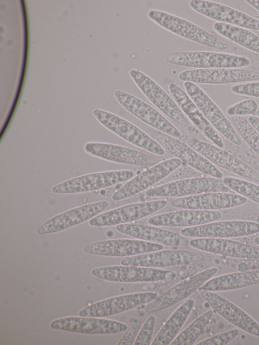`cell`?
Listing matches in <instances>:
<instances>
[{
	"label": "cell",
	"mask_w": 259,
	"mask_h": 345,
	"mask_svg": "<svg viewBox=\"0 0 259 345\" xmlns=\"http://www.w3.org/2000/svg\"><path fill=\"white\" fill-rule=\"evenodd\" d=\"M147 17L160 26L183 37L219 50H226L227 45L209 32L172 14L157 10H150Z\"/></svg>",
	"instance_id": "1"
},
{
	"label": "cell",
	"mask_w": 259,
	"mask_h": 345,
	"mask_svg": "<svg viewBox=\"0 0 259 345\" xmlns=\"http://www.w3.org/2000/svg\"><path fill=\"white\" fill-rule=\"evenodd\" d=\"M93 115L106 128L126 141L157 155H163L162 146L151 137L122 118L110 112L95 109Z\"/></svg>",
	"instance_id": "2"
},
{
	"label": "cell",
	"mask_w": 259,
	"mask_h": 345,
	"mask_svg": "<svg viewBox=\"0 0 259 345\" xmlns=\"http://www.w3.org/2000/svg\"><path fill=\"white\" fill-rule=\"evenodd\" d=\"M166 61L173 64L198 68H238L250 64L247 57L211 52H177L167 55Z\"/></svg>",
	"instance_id": "3"
},
{
	"label": "cell",
	"mask_w": 259,
	"mask_h": 345,
	"mask_svg": "<svg viewBox=\"0 0 259 345\" xmlns=\"http://www.w3.org/2000/svg\"><path fill=\"white\" fill-rule=\"evenodd\" d=\"M99 279L119 282H155L172 281L176 277L173 271L140 266L122 265L98 268L91 271Z\"/></svg>",
	"instance_id": "4"
},
{
	"label": "cell",
	"mask_w": 259,
	"mask_h": 345,
	"mask_svg": "<svg viewBox=\"0 0 259 345\" xmlns=\"http://www.w3.org/2000/svg\"><path fill=\"white\" fill-rule=\"evenodd\" d=\"M184 88L190 98L211 125L235 145L242 142L233 126L208 96L194 83L186 81Z\"/></svg>",
	"instance_id": "5"
},
{
	"label": "cell",
	"mask_w": 259,
	"mask_h": 345,
	"mask_svg": "<svg viewBox=\"0 0 259 345\" xmlns=\"http://www.w3.org/2000/svg\"><path fill=\"white\" fill-rule=\"evenodd\" d=\"M134 176L131 170L96 172L71 179L54 186L55 194H72L88 192L108 187L126 181Z\"/></svg>",
	"instance_id": "6"
},
{
	"label": "cell",
	"mask_w": 259,
	"mask_h": 345,
	"mask_svg": "<svg viewBox=\"0 0 259 345\" xmlns=\"http://www.w3.org/2000/svg\"><path fill=\"white\" fill-rule=\"evenodd\" d=\"M129 74L141 92L160 111L182 127L188 126V122L178 105L153 80L138 69H131Z\"/></svg>",
	"instance_id": "7"
},
{
	"label": "cell",
	"mask_w": 259,
	"mask_h": 345,
	"mask_svg": "<svg viewBox=\"0 0 259 345\" xmlns=\"http://www.w3.org/2000/svg\"><path fill=\"white\" fill-rule=\"evenodd\" d=\"M150 133L164 148L196 170L212 177L223 178L221 171L188 145L158 130H152Z\"/></svg>",
	"instance_id": "8"
},
{
	"label": "cell",
	"mask_w": 259,
	"mask_h": 345,
	"mask_svg": "<svg viewBox=\"0 0 259 345\" xmlns=\"http://www.w3.org/2000/svg\"><path fill=\"white\" fill-rule=\"evenodd\" d=\"M181 234L196 238H228L251 235L259 232V223L233 220L215 222L182 229Z\"/></svg>",
	"instance_id": "9"
},
{
	"label": "cell",
	"mask_w": 259,
	"mask_h": 345,
	"mask_svg": "<svg viewBox=\"0 0 259 345\" xmlns=\"http://www.w3.org/2000/svg\"><path fill=\"white\" fill-rule=\"evenodd\" d=\"M218 271L217 268H211L180 282L150 302L145 311L154 313L178 303L201 288Z\"/></svg>",
	"instance_id": "10"
},
{
	"label": "cell",
	"mask_w": 259,
	"mask_h": 345,
	"mask_svg": "<svg viewBox=\"0 0 259 345\" xmlns=\"http://www.w3.org/2000/svg\"><path fill=\"white\" fill-rule=\"evenodd\" d=\"M114 96L119 104L129 112L147 124L175 138H179L180 131L151 106L135 96L116 90Z\"/></svg>",
	"instance_id": "11"
},
{
	"label": "cell",
	"mask_w": 259,
	"mask_h": 345,
	"mask_svg": "<svg viewBox=\"0 0 259 345\" xmlns=\"http://www.w3.org/2000/svg\"><path fill=\"white\" fill-rule=\"evenodd\" d=\"M158 296L156 292L149 291L115 296L81 309L78 316L100 318L114 315L148 304Z\"/></svg>",
	"instance_id": "12"
},
{
	"label": "cell",
	"mask_w": 259,
	"mask_h": 345,
	"mask_svg": "<svg viewBox=\"0 0 259 345\" xmlns=\"http://www.w3.org/2000/svg\"><path fill=\"white\" fill-rule=\"evenodd\" d=\"M167 204L166 200H158L126 205L93 217L89 224L93 227H105L126 224L153 213Z\"/></svg>",
	"instance_id": "13"
},
{
	"label": "cell",
	"mask_w": 259,
	"mask_h": 345,
	"mask_svg": "<svg viewBox=\"0 0 259 345\" xmlns=\"http://www.w3.org/2000/svg\"><path fill=\"white\" fill-rule=\"evenodd\" d=\"M188 145L213 164L240 176L259 183V174L228 152L200 140L190 138Z\"/></svg>",
	"instance_id": "14"
},
{
	"label": "cell",
	"mask_w": 259,
	"mask_h": 345,
	"mask_svg": "<svg viewBox=\"0 0 259 345\" xmlns=\"http://www.w3.org/2000/svg\"><path fill=\"white\" fill-rule=\"evenodd\" d=\"M183 81L207 84H225L259 79V72L239 68H198L179 73Z\"/></svg>",
	"instance_id": "15"
},
{
	"label": "cell",
	"mask_w": 259,
	"mask_h": 345,
	"mask_svg": "<svg viewBox=\"0 0 259 345\" xmlns=\"http://www.w3.org/2000/svg\"><path fill=\"white\" fill-rule=\"evenodd\" d=\"M182 161L174 158L153 165L125 183L111 196L114 201L124 199L147 189L160 181L179 167Z\"/></svg>",
	"instance_id": "16"
},
{
	"label": "cell",
	"mask_w": 259,
	"mask_h": 345,
	"mask_svg": "<svg viewBox=\"0 0 259 345\" xmlns=\"http://www.w3.org/2000/svg\"><path fill=\"white\" fill-rule=\"evenodd\" d=\"M84 150L92 156L117 163L139 166H153L159 163L156 157L149 154L109 143L87 142Z\"/></svg>",
	"instance_id": "17"
},
{
	"label": "cell",
	"mask_w": 259,
	"mask_h": 345,
	"mask_svg": "<svg viewBox=\"0 0 259 345\" xmlns=\"http://www.w3.org/2000/svg\"><path fill=\"white\" fill-rule=\"evenodd\" d=\"M163 248V245L141 240L117 239L88 244L83 250L94 255L123 257L160 250Z\"/></svg>",
	"instance_id": "18"
},
{
	"label": "cell",
	"mask_w": 259,
	"mask_h": 345,
	"mask_svg": "<svg viewBox=\"0 0 259 345\" xmlns=\"http://www.w3.org/2000/svg\"><path fill=\"white\" fill-rule=\"evenodd\" d=\"M225 185L223 179L214 177L193 178L172 182L146 191L147 196L186 197L218 190Z\"/></svg>",
	"instance_id": "19"
},
{
	"label": "cell",
	"mask_w": 259,
	"mask_h": 345,
	"mask_svg": "<svg viewBox=\"0 0 259 345\" xmlns=\"http://www.w3.org/2000/svg\"><path fill=\"white\" fill-rule=\"evenodd\" d=\"M247 198L240 194L230 193H204L172 200L170 206L181 209L214 210L243 205Z\"/></svg>",
	"instance_id": "20"
},
{
	"label": "cell",
	"mask_w": 259,
	"mask_h": 345,
	"mask_svg": "<svg viewBox=\"0 0 259 345\" xmlns=\"http://www.w3.org/2000/svg\"><path fill=\"white\" fill-rule=\"evenodd\" d=\"M52 328L87 334H114L125 331L126 324L114 320L92 317H67L53 321Z\"/></svg>",
	"instance_id": "21"
},
{
	"label": "cell",
	"mask_w": 259,
	"mask_h": 345,
	"mask_svg": "<svg viewBox=\"0 0 259 345\" xmlns=\"http://www.w3.org/2000/svg\"><path fill=\"white\" fill-rule=\"evenodd\" d=\"M198 292L225 320L242 330L259 337V324L239 307L212 291L200 288Z\"/></svg>",
	"instance_id": "22"
},
{
	"label": "cell",
	"mask_w": 259,
	"mask_h": 345,
	"mask_svg": "<svg viewBox=\"0 0 259 345\" xmlns=\"http://www.w3.org/2000/svg\"><path fill=\"white\" fill-rule=\"evenodd\" d=\"M102 201L77 207L55 215L40 225L36 229L39 235L63 231L90 220L108 206Z\"/></svg>",
	"instance_id": "23"
},
{
	"label": "cell",
	"mask_w": 259,
	"mask_h": 345,
	"mask_svg": "<svg viewBox=\"0 0 259 345\" xmlns=\"http://www.w3.org/2000/svg\"><path fill=\"white\" fill-rule=\"evenodd\" d=\"M204 255L185 250H158L131 256L122 261L125 265L149 268L169 267L202 261Z\"/></svg>",
	"instance_id": "24"
},
{
	"label": "cell",
	"mask_w": 259,
	"mask_h": 345,
	"mask_svg": "<svg viewBox=\"0 0 259 345\" xmlns=\"http://www.w3.org/2000/svg\"><path fill=\"white\" fill-rule=\"evenodd\" d=\"M189 4L196 12L219 22L259 30L258 20L228 6L200 0H191Z\"/></svg>",
	"instance_id": "25"
},
{
	"label": "cell",
	"mask_w": 259,
	"mask_h": 345,
	"mask_svg": "<svg viewBox=\"0 0 259 345\" xmlns=\"http://www.w3.org/2000/svg\"><path fill=\"white\" fill-rule=\"evenodd\" d=\"M189 245L194 248L227 256L259 258V248L225 238H198L192 239Z\"/></svg>",
	"instance_id": "26"
},
{
	"label": "cell",
	"mask_w": 259,
	"mask_h": 345,
	"mask_svg": "<svg viewBox=\"0 0 259 345\" xmlns=\"http://www.w3.org/2000/svg\"><path fill=\"white\" fill-rule=\"evenodd\" d=\"M221 217L215 210L184 209L151 217L147 222L155 226L187 228L214 222Z\"/></svg>",
	"instance_id": "27"
},
{
	"label": "cell",
	"mask_w": 259,
	"mask_h": 345,
	"mask_svg": "<svg viewBox=\"0 0 259 345\" xmlns=\"http://www.w3.org/2000/svg\"><path fill=\"white\" fill-rule=\"evenodd\" d=\"M123 234L139 240L170 246H187L190 241L176 233L159 228L141 224H122L115 226Z\"/></svg>",
	"instance_id": "28"
},
{
	"label": "cell",
	"mask_w": 259,
	"mask_h": 345,
	"mask_svg": "<svg viewBox=\"0 0 259 345\" xmlns=\"http://www.w3.org/2000/svg\"><path fill=\"white\" fill-rule=\"evenodd\" d=\"M168 88L178 106L194 125L211 142L222 148L223 140L188 95L175 83H170Z\"/></svg>",
	"instance_id": "29"
},
{
	"label": "cell",
	"mask_w": 259,
	"mask_h": 345,
	"mask_svg": "<svg viewBox=\"0 0 259 345\" xmlns=\"http://www.w3.org/2000/svg\"><path fill=\"white\" fill-rule=\"evenodd\" d=\"M195 301L188 299L169 317L160 329L151 345H169L176 338L194 307Z\"/></svg>",
	"instance_id": "30"
},
{
	"label": "cell",
	"mask_w": 259,
	"mask_h": 345,
	"mask_svg": "<svg viewBox=\"0 0 259 345\" xmlns=\"http://www.w3.org/2000/svg\"><path fill=\"white\" fill-rule=\"evenodd\" d=\"M259 283V270L222 275L207 281L201 288L222 291L241 288Z\"/></svg>",
	"instance_id": "31"
},
{
	"label": "cell",
	"mask_w": 259,
	"mask_h": 345,
	"mask_svg": "<svg viewBox=\"0 0 259 345\" xmlns=\"http://www.w3.org/2000/svg\"><path fill=\"white\" fill-rule=\"evenodd\" d=\"M213 29L228 39L259 54V36L244 28L215 22Z\"/></svg>",
	"instance_id": "32"
},
{
	"label": "cell",
	"mask_w": 259,
	"mask_h": 345,
	"mask_svg": "<svg viewBox=\"0 0 259 345\" xmlns=\"http://www.w3.org/2000/svg\"><path fill=\"white\" fill-rule=\"evenodd\" d=\"M213 315L211 310L206 312L186 328L171 342V345H192L206 328Z\"/></svg>",
	"instance_id": "33"
},
{
	"label": "cell",
	"mask_w": 259,
	"mask_h": 345,
	"mask_svg": "<svg viewBox=\"0 0 259 345\" xmlns=\"http://www.w3.org/2000/svg\"><path fill=\"white\" fill-rule=\"evenodd\" d=\"M233 124L239 135L247 144L259 156V133L244 117L232 116Z\"/></svg>",
	"instance_id": "34"
},
{
	"label": "cell",
	"mask_w": 259,
	"mask_h": 345,
	"mask_svg": "<svg viewBox=\"0 0 259 345\" xmlns=\"http://www.w3.org/2000/svg\"><path fill=\"white\" fill-rule=\"evenodd\" d=\"M223 180L225 185L238 194L259 203L258 185L232 177H225Z\"/></svg>",
	"instance_id": "35"
},
{
	"label": "cell",
	"mask_w": 259,
	"mask_h": 345,
	"mask_svg": "<svg viewBox=\"0 0 259 345\" xmlns=\"http://www.w3.org/2000/svg\"><path fill=\"white\" fill-rule=\"evenodd\" d=\"M156 318L150 316L143 324L138 334L134 345H150L155 327Z\"/></svg>",
	"instance_id": "36"
},
{
	"label": "cell",
	"mask_w": 259,
	"mask_h": 345,
	"mask_svg": "<svg viewBox=\"0 0 259 345\" xmlns=\"http://www.w3.org/2000/svg\"><path fill=\"white\" fill-rule=\"evenodd\" d=\"M258 109L256 102L253 99H247L239 102L230 107L227 110V113L229 115H249L255 113Z\"/></svg>",
	"instance_id": "37"
},
{
	"label": "cell",
	"mask_w": 259,
	"mask_h": 345,
	"mask_svg": "<svg viewBox=\"0 0 259 345\" xmlns=\"http://www.w3.org/2000/svg\"><path fill=\"white\" fill-rule=\"evenodd\" d=\"M143 318L138 317L135 318L131 322L127 329L124 331L117 345H132L134 344L138 334L140 331Z\"/></svg>",
	"instance_id": "38"
},
{
	"label": "cell",
	"mask_w": 259,
	"mask_h": 345,
	"mask_svg": "<svg viewBox=\"0 0 259 345\" xmlns=\"http://www.w3.org/2000/svg\"><path fill=\"white\" fill-rule=\"evenodd\" d=\"M239 330L233 329L216 335L198 343L197 345H226L236 338L239 334Z\"/></svg>",
	"instance_id": "39"
},
{
	"label": "cell",
	"mask_w": 259,
	"mask_h": 345,
	"mask_svg": "<svg viewBox=\"0 0 259 345\" xmlns=\"http://www.w3.org/2000/svg\"><path fill=\"white\" fill-rule=\"evenodd\" d=\"M231 90L237 94L259 98V81L234 85Z\"/></svg>",
	"instance_id": "40"
},
{
	"label": "cell",
	"mask_w": 259,
	"mask_h": 345,
	"mask_svg": "<svg viewBox=\"0 0 259 345\" xmlns=\"http://www.w3.org/2000/svg\"><path fill=\"white\" fill-rule=\"evenodd\" d=\"M247 120L259 133V118L254 116H249Z\"/></svg>",
	"instance_id": "41"
},
{
	"label": "cell",
	"mask_w": 259,
	"mask_h": 345,
	"mask_svg": "<svg viewBox=\"0 0 259 345\" xmlns=\"http://www.w3.org/2000/svg\"><path fill=\"white\" fill-rule=\"evenodd\" d=\"M245 2L254 8L259 11V0H246Z\"/></svg>",
	"instance_id": "42"
},
{
	"label": "cell",
	"mask_w": 259,
	"mask_h": 345,
	"mask_svg": "<svg viewBox=\"0 0 259 345\" xmlns=\"http://www.w3.org/2000/svg\"><path fill=\"white\" fill-rule=\"evenodd\" d=\"M254 242L256 245H259V236L256 237V238H254Z\"/></svg>",
	"instance_id": "43"
},
{
	"label": "cell",
	"mask_w": 259,
	"mask_h": 345,
	"mask_svg": "<svg viewBox=\"0 0 259 345\" xmlns=\"http://www.w3.org/2000/svg\"><path fill=\"white\" fill-rule=\"evenodd\" d=\"M255 222H256V223H259V215L257 216V217L255 218Z\"/></svg>",
	"instance_id": "44"
},
{
	"label": "cell",
	"mask_w": 259,
	"mask_h": 345,
	"mask_svg": "<svg viewBox=\"0 0 259 345\" xmlns=\"http://www.w3.org/2000/svg\"><path fill=\"white\" fill-rule=\"evenodd\" d=\"M255 113H256V115L258 116V117L259 118V108H258Z\"/></svg>",
	"instance_id": "45"
},
{
	"label": "cell",
	"mask_w": 259,
	"mask_h": 345,
	"mask_svg": "<svg viewBox=\"0 0 259 345\" xmlns=\"http://www.w3.org/2000/svg\"><path fill=\"white\" fill-rule=\"evenodd\" d=\"M257 70H258V71L259 72V65H258V67H257Z\"/></svg>",
	"instance_id": "46"
}]
</instances>
